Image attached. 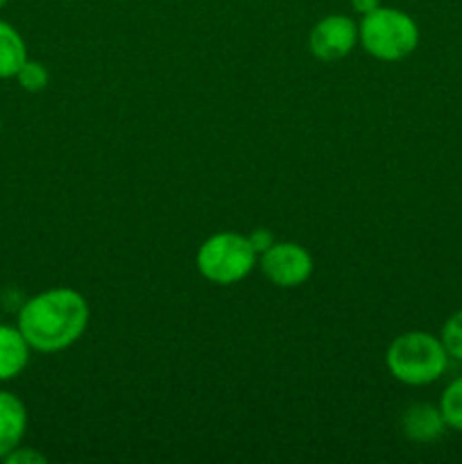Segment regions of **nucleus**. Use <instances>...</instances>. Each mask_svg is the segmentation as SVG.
<instances>
[{
    "label": "nucleus",
    "mask_w": 462,
    "mask_h": 464,
    "mask_svg": "<svg viewBox=\"0 0 462 464\" xmlns=\"http://www.w3.org/2000/svg\"><path fill=\"white\" fill-rule=\"evenodd\" d=\"M91 308L72 288H50L27 299L18 311V329L34 352L54 353L72 347L84 335Z\"/></svg>",
    "instance_id": "1"
},
{
    "label": "nucleus",
    "mask_w": 462,
    "mask_h": 464,
    "mask_svg": "<svg viewBox=\"0 0 462 464\" xmlns=\"http://www.w3.org/2000/svg\"><path fill=\"white\" fill-rule=\"evenodd\" d=\"M385 367L403 385H430L448 367L442 340L426 331H408L394 338L385 352Z\"/></svg>",
    "instance_id": "2"
},
{
    "label": "nucleus",
    "mask_w": 462,
    "mask_h": 464,
    "mask_svg": "<svg viewBox=\"0 0 462 464\" xmlns=\"http://www.w3.org/2000/svg\"><path fill=\"white\" fill-rule=\"evenodd\" d=\"M358 41L367 54L380 62H401L419 45V27L406 12L376 7L358 25Z\"/></svg>",
    "instance_id": "3"
},
{
    "label": "nucleus",
    "mask_w": 462,
    "mask_h": 464,
    "mask_svg": "<svg viewBox=\"0 0 462 464\" xmlns=\"http://www.w3.org/2000/svg\"><path fill=\"white\" fill-rule=\"evenodd\" d=\"M199 275L216 285H234L249 276L256 267L258 254L254 252L247 236L234 234V231H220L213 234L199 245L197 256Z\"/></svg>",
    "instance_id": "4"
},
{
    "label": "nucleus",
    "mask_w": 462,
    "mask_h": 464,
    "mask_svg": "<svg viewBox=\"0 0 462 464\" xmlns=\"http://www.w3.org/2000/svg\"><path fill=\"white\" fill-rule=\"evenodd\" d=\"M258 263L276 288H299L313 275V256L297 243H274L258 256Z\"/></svg>",
    "instance_id": "5"
},
{
    "label": "nucleus",
    "mask_w": 462,
    "mask_h": 464,
    "mask_svg": "<svg viewBox=\"0 0 462 464\" xmlns=\"http://www.w3.org/2000/svg\"><path fill=\"white\" fill-rule=\"evenodd\" d=\"M358 44V25L344 14H331L313 25L308 45L311 53L322 62H338L351 54Z\"/></svg>",
    "instance_id": "6"
},
{
    "label": "nucleus",
    "mask_w": 462,
    "mask_h": 464,
    "mask_svg": "<svg viewBox=\"0 0 462 464\" xmlns=\"http://www.w3.org/2000/svg\"><path fill=\"white\" fill-rule=\"evenodd\" d=\"M401 429L410 442L430 444L438 442L447 433V421H444L439 406L433 403H415L408 408L401 417Z\"/></svg>",
    "instance_id": "7"
},
{
    "label": "nucleus",
    "mask_w": 462,
    "mask_h": 464,
    "mask_svg": "<svg viewBox=\"0 0 462 464\" xmlns=\"http://www.w3.org/2000/svg\"><path fill=\"white\" fill-rule=\"evenodd\" d=\"M27 430L25 403L16 394L0 390V460L21 447Z\"/></svg>",
    "instance_id": "8"
},
{
    "label": "nucleus",
    "mask_w": 462,
    "mask_h": 464,
    "mask_svg": "<svg viewBox=\"0 0 462 464\" xmlns=\"http://www.w3.org/2000/svg\"><path fill=\"white\" fill-rule=\"evenodd\" d=\"M30 349L18 326L0 324V383L23 374L30 362Z\"/></svg>",
    "instance_id": "9"
},
{
    "label": "nucleus",
    "mask_w": 462,
    "mask_h": 464,
    "mask_svg": "<svg viewBox=\"0 0 462 464\" xmlns=\"http://www.w3.org/2000/svg\"><path fill=\"white\" fill-rule=\"evenodd\" d=\"M27 62V48L21 32L7 21H0V80L16 77L23 63Z\"/></svg>",
    "instance_id": "10"
},
{
    "label": "nucleus",
    "mask_w": 462,
    "mask_h": 464,
    "mask_svg": "<svg viewBox=\"0 0 462 464\" xmlns=\"http://www.w3.org/2000/svg\"><path fill=\"white\" fill-rule=\"evenodd\" d=\"M439 411H442L448 429L462 433V376H457L456 381L447 385L442 399H439Z\"/></svg>",
    "instance_id": "11"
},
{
    "label": "nucleus",
    "mask_w": 462,
    "mask_h": 464,
    "mask_svg": "<svg viewBox=\"0 0 462 464\" xmlns=\"http://www.w3.org/2000/svg\"><path fill=\"white\" fill-rule=\"evenodd\" d=\"M16 80L18 84H21V89H25L27 93H39V91H43L45 86H48L50 72L41 62L27 59L21 66V71L16 72Z\"/></svg>",
    "instance_id": "12"
},
{
    "label": "nucleus",
    "mask_w": 462,
    "mask_h": 464,
    "mask_svg": "<svg viewBox=\"0 0 462 464\" xmlns=\"http://www.w3.org/2000/svg\"><path fill=\"white\" fill-rule=\"evenodd\" d=\"M439 340H442L448 358L462 362V311L453 313V315L444 322Z\"/></svg>",
    "instance_id": "13"
},
{
    "label": "nucleus",
    "mask_w": 462,
    "mask_h": 464,
    "mask_svg": "<svg viewBox=\"0 0 462 464\" xmlns=\"http://www.w3.org/2000/svg\"><path fill=\"white\" fill-rule=\"evenodd\" d=\"M3 460L7 464H43L45 456H43V453L34 451V449L16 447L12 453H7Z\"/></svg>",
    "instance_id": "14"
},
{
    "label": "nucleus",
    "mask_w": 462,
    "mask_h": 464,
    "mask_svg": "<svg viewBox=\"0 0 462 464\" xmlns=\"http://www.w3.org/2000/svg\"><path fill=\"white\" fill-rule=\"evenodd\" d=\"M247 238H249V243H252L254 252H256L258 256H261L263 252H267V249H270L272 245L276 243L274 236H272L270 231H267V229H254L252 234L247 236Z\"/></svg>",
    "instance_id": "15"
},
{
    "label": "nucleus",
    "mask_w": 462,
    "mask_h": 464,
    "mask_svg": "<svg viewBox=\"0 0 462 464\" xmlns=\"http://www.w3.org/2000/svg\"><path fill=\"white\" fill-rule=\"evenodd\" d=\"M349 3H351L353 12L362 14V16L370 12H374L376 7H380V0H349Z\"/></svg>",
    "instance_id": "16"
},
{
    "label": "nucleus",
    "mask_w": 462,
    "mask_h": 464,
    "mask_svg": "<svg viewBox=\"0 0 462 464\" xmlns=\"http://www.w3.org/2000/svg\"><path fill=\"white\" fill-rule=\"evenodd\" d=\"M5 5H7V0H0V9H3Z\"/></svg>",
    "instance_id": "17"
}]
</instances>
